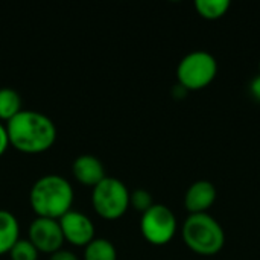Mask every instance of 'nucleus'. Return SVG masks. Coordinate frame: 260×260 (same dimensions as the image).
Masks as SVG:
<instances>
[{
  "label": "nucleus",
  "mask_w": 260,
  "mask_h": 260,
  "mask_svg": "<svg viewBox=\"0 0 260 260\" xmlns=\"http://www.w3.org/2000/svg\"><path fill=\"white\" fill-rule=\"evenodd\" d=\"M5 126L9 145L23 154L46 152L56 140L55 123L40 111L23 110Z\"/></svg>",
  "instance_id": "obj_1"
},
{
  "label": "nucleus",
  "mask_w": 260,
  "mask_h": 260,
  "mask_svg": "<svg viewBox=\"0 0 260 260\" xmlns=\"http://www.w3.org/2000/svg\"><path fill=\"white\" fill-rule=\"evenodd\" d=\"M75 200L73 187L61 175H44L38 178L29 192V204L37 218L59 219L72 210Z\"/></svg>",
  "instance_id": "obj_2"
},
{
  "label": "nucleus",
  "mask_w": 260,
  "mask_h": 260,
  "mask_svg": "<svg viewBox=\"0 0 260 260\" xmlns=\"http://www.w3.org/2000/svg\"><path fill=\"white\" fill-rule=\"evenodd\" d=\"M181 235L186 247L201 256H215L225 244L224 229L209 213L189 215L183 224Z\"/></svg>",
  "instance_id": "obj_3"
},
{
  "label": "nucleus",
  "mask_w": 260,
  "mask_h": 260,
  "mask_svg": "<svg viewBox=\"0 0 260 260\" xmlns=\"http://www.w3.org/2000/svg\"><path fill=\"white\" fill-rule=\"evenodd\" d=\"M129 193L123 181L105 177L91 190V206L102 219L116 221L129 209Z\"/></svg>",
  "instance_id": "obj_4"
},
{
  "label": "nucleus",
  "mask_w": 260,
  "mask_h": 260,
  "mask_svg": "<svg viewBox=\"0 0 260 260\" xmlns=\"http://www.w3.org/2000/svg\"><path fill=\"white\" fill-rule=\"evenodd\" d=\"M218 73L216 58L206 50H193L187 53L177 67L178 85L187 91L206 88L213 82Z\"/></svg>",
  "instance_id": "obj_5"
},
{
  "label": "nucleus",
  "mask_w": 260,
  "mask_h": 260,
  "mask_svg": "<svg viewBox=\"0 0 260 260\" xmlns=\"http://www.w3.org/2000/svg\"><path fill=\"white\" fill-rule=\"evenodd\" d=\"M140 232L143 238L157 247L169 244L177 233V218L165 204H154L142 215Z\"/></svg>",
  "instance_id": "obj_6"
},
{
  "label": "nucleus",
  "mask_w": 260,
  "mask_h": 260,
  "mask_svg": "<svg viewBox=\"0 0 260 260\" xmlns=\"http://www.w3.org/2000/svg\"><path fill=\"white\" fill-rule=\"evenodd\" d=\"M30 244L38 250V253H47L49 256L62 248L64 236L58 219L35 218L29 225Z\"/></svg>",
  "instance_id": "obj_7"
},
{
  "label": "nucleus",
  "mask_w": 260,
  "mask_h": 260,
  "mask_svg": "<svg viewBox=\"0 0 260 260\" xmlns=\"http://www.w3.org/2000/svg\"><path fill=\"white\" fill-rule=\"evenodd\" d=\"M58 221L61 225L64 242L67 241L75 247L85 248L94 239V224L82 212L70 210Z\"/></svg>",
  "instance_id": "obj_8"
},
{
  "label": "nucleus",
  "mask_w": 260,
  "mask_h": 260,
  "mask_svg": "<svg viewBox=\"0 0 260 260\" xmlns=\"http://www.w3.org/2000/svg\"><path fill=\"white\" fill-rule=\"evenodd\" d=\"M216 201V187L207 181H195L184 195V207L190 215L207 213Z\"/></svg>",
  "instance_id": "obj_9"
},
{
  "label": "nucleus",
  "mask_w": 260,
  "mask_h": 260,
  "mask_svg": "<svg viewBox=\"0 0 260 260\" xmlns=\"http://www.w3.org/2000/svg\"><path fill=\"white\" fill-rule=\"evenodd\" d=\"M72 174L79 184L91 189L107 177L104 163L91 154H82L76 157L72 165Z\"/></svg>",
  "instance_id": "obj_10"
},
{
  "label": "nucleus",
  "mask_w": 260,
  "mask_h": 260,
  "mask_svg": "<svg viewBox=\"0 0 260 260\" xmlns=\"http://www.w3.org/2000/svg\"><path fill=\"white\" fill-rule=\"evenodd\" d=\"M20 239V224L15 215L0 209V254H8Z\"/></svg>",
  "instance_id": "obj_11"
},
{
  "label": "nucleus",
  "mask_w": 260,
  "mask_h": 260,
  "mask_svg": "<svg viewBox=\"0 0 260 260\" xmlns=\"http://www.w3.org/2000/svg\"><path fill=\"white\" fill-rule=\"evenodd\" d=\"M20 111H23V102L18 91L14 88H0V120L9 122Z\"/></svg>",
  "instance_id": "obj_12"
},
{
  "label": "nucleus",
  "mask_w": 260,
  "mask_h": 260,
  "mask_svg": "<svg viewBox=\"0 0 260 260\" xmlns=\"http://www.w3.org/2000/svg\"><path fill=\"white\" fill-rule=\"evenodd\" d=\"M84 260H117V251L111 241L94 238L84 248Z\"/></svg>",
  "instance_id": "obj_13"
},
{
  "label": "nucleus",
  "mask_w": 260,
  "mask_h": 260,
  "mask_svg": "<svg viewBox=\"0 0 260 260\" xmlns=\"http://www.w3.org/2000/svg\"><path fill=\"white\" fill-rule=\"evenodd\" d=\"M195 9L206 20H218L229 12L230 2L229 0H197Z\"/></svg>",
  "instance_id": "obj_14"
},
{
  "label": "nucleus",
  "mask_w": 260,
  "mask_h": 260,
  "mask_svg": "<svg viewBox=\"0 0 260 260\" xmlns=\"http://www.w3.org/2000/svg\"><path fill=\"white\" fill-rule=\"evenodd\" d=\"M11 260H38V250L29 239H18V242L8 253Z\"/></svg>",
  "instance_id": "obj_15"
},
{
  "label": "nucleus",
  "mask_w": 260,
  "mask_h": 260,
  "mask_svg": "<svg viewBox=\"0 0 260 260\" xmlns=\"http://www.w3.org/2000/svg\"><path fill=\"white\" fill-rule=\"evenodd\" d=\"M154 200H152V195L145 190V189H136L134 192L129 193V207H133L134 210L140 212L142 215L149 210L152 206H154Z\"/></svg>",
  "instance_id": "obj_16"
},
{
  "label": "nucleus",
  "mask_w": 260,
  "mask_h": 260,
  "mask_svg": "<svg viewBox=\"0 0 260 260\" xmlns=\"http://www.w3.org/2000/svg\"><path fill=\"white\" fill-rule=\"evenodd\" d=\"M49 260H79V259L76 257V254H75V253H72V251H69V250L61 248V250H58V251L52 253V254H50V257H49Z\"/></svg>",
  "instance_id": "obj_17"
},
{
  "label": "nucleus",
  "mask_w": 260,
  "mask_h": 260,
  "mask_svg": "<svg viewBox=\"0 0 260 260\" xmlns=\"http://www.w3.org/2000/svg\"><path fill=\"white\" fill-rule=\"evenodd\" d=\"M9 146V140H8V133H6V126L0 123V157L5 154V151Z\"/></svg>",
  "instance_id": "obj_18"
},
{
  "label": "nucleus",
  "mask_w": 260,
  "mask_h": 260,
  "mask_svg": "<svg viewBox=\"0 0 260 260\" xmlns=\"http://www.w3.org/2000/svg\"><path fill=\"white\" fill-rule=\"evenodd\" d=\"M251 93H253V96L257 99L260 102V75L257 76V78H254L253 79V82H251Z\"/></svg>",
  "instance_id": "obj_19"
},
{
  "label": "nucleus",
  "mask_w": 260,
  "mask_h": 260,
  "mask_svg": "<svg viewBox=\"0 0 260 260\" xmlns=\"http://www.w3.org/2000/svg\"><path fill=\"white\" fill-rule=\"evenodd\" d=\"M259 75H260V61H259Z\"/></svg>",
  "instance_id": "obj_20"
}]
</instances>
